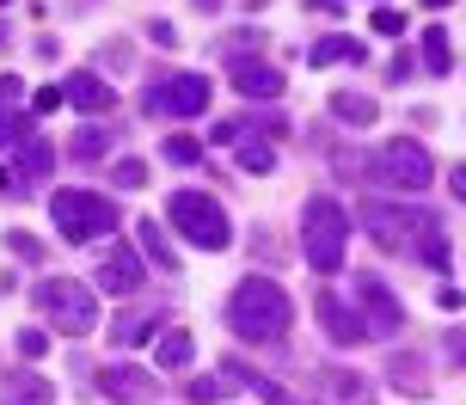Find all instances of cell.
I'll list each match as a JSON object with an SVG mask.
<instances>
[{
    "mask_svg": "<svg viewBox=\"0 0 466 405\" xmlns=\"http://www.w3.org/2000/svg\"><path fill=\"white\" fill-rule=\"evenodd\" d=\"M228 326L239 338H252V344H277V338H289V326H295V301H289L282 283H270V277H246V283L228 295Z\"/></svg>",
    "mask_w": 466,
    "mask_h": 405,
    "instance_id": "1",
    "label": "cell"
},
{
    "mask_svg": "<svg viewBox=\"0 0 466 405\" xmlns=\"http://www.w3.org/2000/svg\"><path fill=\"white\" fill-rule=\"evenodd\" d=\"M344 239H350V215L338 197H307L301 209V246H307V264L319 277H338L344 270Z\"/></svg>",
    "mask_w": 466,
    "mask_h": 405,
    "instance_id": "2",
    "label": "cell"
},
{
    "mask_svg": "<svg viewBox=\"0 0 466 405\" xmlns=\"http://www.w3.org/2000/svg\"><path fill=\"white\" fill-rule=\"evenodd\" d=\"M166 221H172L190 246H203V252H221V246L233 239L228 209H221L209 191H172V197H166Z\"/></svg>",
    "mask_w": 466,
    "mask_h": 405,
    "instance_id": "3",
    "label": "cell"
},
{
    "mask_svg": "<svg viewBox=\"0 0 466 405\" xmlns=\"http://www.w3.org/2000/svg\"><path fill=\"white\" fill-rule=\"evenodd\" d=\"M37 313H44L49 326L62 338H86L98 326V301L86 283H74V277H44L37 283Z\"/></svg>",
    "mask_w": 466,
    "mask_h": 405,
    "instance_id": "4",
    "label": "cell"
},
{
    "mask_svg": "<svg viewBox=\"0 0 466 405\" xmlns=\"http://www.w3.org/2000/svg\"><path fill=\"white\" fill-rule=\"evenodd\" d=\"M49 215H56L62 239H105V234H116V203L98 197V191H56L49 197Z\"/></svg>",
    "mask_w": 466,
    "mask_h": 405,
    "instance_id": "5",
    "label": "cell"
},
{
    "mask_svg": "<svg viewBox=\"0 0 466 405\" xmlns=\"http://www.w3.org/2000/svg\"><path fill=\"white\" fill-rule=\"evenodd\" d=\"M374 178H380V185H393V191H430V185H436V160H430V154H423V142H405V136H399V142H387L380 147V154H374Z\"/></svg>",
    "mask_w": 466,
    "mask_h": 405,
    "instance_id": "6",
    "label": "cell"
},
{
    "mask_svg": "<svg viewBox=\"0 0 466 405\" xmlns=\"http://www.w3.org/2000/svg\"><path fill=\"white\" fill-rule=\"evenodd\" d=\"M356 221H362V234H369L380 252H411L423 209H405V203H380V197H369V203H356Z\"/></svg>",
    "mask_w": 466,
    "mask_h": 405,
    "instance_id": "7",
    "label": "cell"
},
{
    "mask_svg": "<svg viewBox=\"0 0 466 405\" xmlns=\"http://www.w3.org/2000/svg\"><path fill=\"white\" fill-rule=\"evenodd\" d=\"M154 117H203L209 111V74H172L160 86H147Z\"/></svg>",
    "mask_w": 466,
    "mask_h": 405,
    "instance_id": "8",
    "label": "cell"
},
{
    "mask_svg": "<svg viewBox=\"0 0 466 405\" xmlns=\"http://www.w3.org/2000/svg\"><path fill=\"white\" fill-rule=\"evenodd\" d=\"M98 393L111 405H154L160 400V375L141 369V362H105L98 369Z\"/></svg>",
    "mask_w": 466,
    "mask_h": 405,
    "instance_id": "9",
    "label": "cell"
},
{
    "mask_svg": "<svg viewBox=\"0 0 466 405\" xmlns=\"http://www.w3.org/2000/svg\"><path fill=\"white\" fill-rule=\"evenodd\" d=\"M356 308H362L369 338H393L399 326H405V308L393 301V289L380 283V277H356Z\"/></svg>",
    "mask_w": 466,
    "mask_h": 405,
    "instance_id": "10",
    "label": "cell"
},
{
    "mask_svg": "<svg viewBox=\"0 0 466 405\" xmlns=\"http://www.w3.org/2000/svg\"><path fill=\"white\" fill-rule=\"evenodd\" d=\"M313 405H374V387L356 375V369H313Z\"/></svg>",
    "mask_w": 466,
    "mask_h": 405,
    "instance_id": "11",
    "label": "cell"
},
{
    "mask_svg": "<svg viewBox=\"0 0 466 405\" xmlns=\"http://www.w3.org/2000/svg\"><path fill=\"white\" fill-rule=\"evenodd\" d=\"M141 277H147V264H141L129 246H116V239H111V252L98 258V289H105V295H136Z\"/></svg>",
    "mask_w": 466,
    "mask_h": 405,
    "instance_id": "12",
    "label": "cell"
},
{
    "mask_svg": "<svg viewBox=\"0 0 466 405\" xmlns=\"http://www.w3.org/2000/svg\"><path fill=\"white\" fill-rule=\"evenodd\" d=\"M313 313H319V332H326L331 344H362V338H369L362 313H350V301H344V295H331V289L313 301Z\"/></svg>",
    "mask_w": 466,
    "mask_h": 405,
    "instance_id": "13",
    "label": "cell"
},
{
    "mask_svg": "<svg viewBox=\"0 0 466 405\" xmlns=\"http://www.w3.org/2000/svg\"><path fill=\"white\" fill-rule=\"evenodd\" d=\"M62 98H68L74 111H86V117H105V111H111L116 105V93H111V80H98V74H68V80H62Z\"/></svg>",
    "mask_w": 466,
    "mask_h": 405,
    "instance_id": "14",
    "label": "cell"
},
{
    "mask_svg": "<svg viewBox=\"0 0 466 405\" xmlns=\"http://www.w3.org/2000/svg\"><path fill=\"white\" fill-rule=\"evenodd\" d=\"M56 400V387L44 375H31V369H6L0 375V405H49Z\"/></svg>",
    "mask_w": 466,
    "mask_h": 405,
    "instance_id": "15",
    "label": "cell"
},
{
    "mask_svg": "<svg viewBox=\"0 0 466 405\" xmlns=\"http://www.w3.org/2000/svg\"><path fill=\"white\" fill-rule=\"evenodd\" d=\"M233 86H239L246 98H277L282 93V68H270V62L246 56V62H233Z\"/></svg>",
    "mask_w": 466,
    "mask_h": 405,
    "instance_id": "16",
    "label": "cell"
},
{
    "mask_svg": "<svg viewBox=\"0 0 466 405\" xmlns=\"http://www.w3.org/2000/svg\"><path fill=\"white\" fill-rule=\"evenodd\" d=\"M411 258H423L430 270H448V234H442V215H430V209H423L418 239H411Z\"/></svg>",
    "mask_w": 466,
    "mask_h": 405,
    "instance_id": "17",
    "label": "cell"
},
{
    "mask_svg": "<svg viewBox=\"0 0 466 405\" xmlns=\"http://www.w3.org/2000/svg\"><path fill=\"white\" fill-rule=\"evenodd\" d=\"M331 117L344 123V129H369L380 111H374V98H369V93H331Z\"/></svg>",
    "mask_w": 466,
    "mask_h": 405,
    "instance_id": "18",
    "label": "cell"
},
{
    "mask_svg": "<svg viewBox=\"0 0 466 405\" xmlns=\"http://www.w3.org/2000/svg\"><path fill=\"white\" fill-rule=\"evenodd\" d=\"M228 381H233V387H252V393H258L264 405H295V400H289V393H282L277 381H264L258 369H246V362H233V357H228Z\"/></svg>",
    "mask_w": 466,
    "mask_h": 405,
    "instance_id": "19",
    "label": "cell"
},
{
    "mask_svg": "<svg viewBox=\"0 0 466 405\" xmlns=\"http://www.w3.org/2000/svg\"><path fill=\"white\" fill-rule=\"evenodd\" d=\"M307 62H313V68H331V62H362V37H319V44L307 49Z\"/></svg>",
    "mask_w": 466,
    "mask_h": 405,
    "instance_id": "20",
    "label": "cell"
},
{
    "mask_svg": "<svg viewBox=\"0 0 466 405\" xmlns=\"http://www.w3.org/2000/svg\"><path fill=\"white\" fill-rule=\"evenodd\" d=\"M190 357H197V344H190V332H185V326L160 332V344H154V362H160V369H185Z\"/></svg>",
    "mask_w": 466,
    "mask_h": 405,
    "instance_id": "21",
    "label": "cell"
},
{
    "mask_svg": "<svg viewBox=\"0 0 466 405\" xmlns=\"http://www.w3.org/2000/svg\"><path fill=\"white\" fill-rule=\"evenodd\" d=\"M136 239H141V252L160 264V270H178V252H172V239L160 234V221H154V215H147V221L136 228Z\"/></svg>",
    "mask_w": 466,
    "mask_h": 405,
    "instance_id": "22",
    "label": "cell"
},
{
    "mask_svg": "<svg viewBox=\"0 0 466 405\" xmlns=\"http://www.w3.org/2000/svg\"><path fill=\"white\" fill-rule=\"evenodd\" d=\"M423 74H454V44H448L442 25L423 31Z\"/></svg>",
    "mask_w": 466,
    "mask_h": 405,
    "instance_id": "23",
    "label": "cell"
},
{
    "mask_svg": "<svg viewBox=\"0 0 466 405\" xmlns=\"http://www.w3.org/2000/svg\"><path fill=\"white\" fill-rule=\"evenodd\" d=\"M239 172H252V178H264V172H277V147L258 142V136H239Z\"/></svg>",
    "mask_w": 466,
    "mask_h": 405,
    "instance_id": "24",
    "label": "cell"
},
{
    "mask_svg": "<svg viewBox=\"0 0 466 405\" xmlns=\"http://www.w3.org/2000/svg\"><path fill=\"white\" fill-rule=\"evenodd\" d=\"M154 332H160V313H123L111 326V344L123 350V344H141V338H154Z\"/></svg>",
    "mask_w": 466,
    "mask_h": 405,
    "instance_id": "25",
    "label": "cell"
},
{
    "mask_svg": "<svg viewBox=\"0 0 466 405\" xmlns=\"http://www.w3.org/2000/svg\"><path fill=\"white\" fill-rule=\"evenodd\" d=\"M49 167H56V147L49 142H25L19 147V185H37Z\"/></svg>",
    "mask_w": 466,
    "mask_h": 405,
    "instance_id": "26",
    "label": "cell"
},
{
    "mask_svg": "<svg viewBox=\"0 0 466 405\" xmlns=\"http://www.w3.org/2000/svg\"><path fill=\"white\" fill-rule=\"evenodd\" d=\"M68 154H74V160H98V154H111V129H105V123H86V129L68 142Z\"/></svg>",
    "mask_w": 466,
    "mask_h": 405,
    "instance_id": "27",
    "label": "cell"
},
{
    "mask_svg": "<svg viewBox=\"0 0 466 405\" xmlns=\"http://www.w3.org/2000/svg\"><path fill=\"white\" fill-rule=\"evenodd\" d=\"M387 375H393L399 393H423V387H430V375L418 369V357H393V369H387Z\"/></svg>",
    "mask_w": 466,
    "mask_h": 405,
    "instance_id": "28",
    "label": "cell"
},
{
    "mask_svg": "<svg viewBox=\"0 0 466 405\" xmlns=\"http://www.w3.org/2000/svg\"><path fill=\"white\" fill-rule=\"evenodd\" d=\"M160 154L172 160V167H197V160H203V142H197V136H166Z\"/></svg>",
    "mask_w": 466,
    "mask_h": 405,
    "instance_id": "29",
    "label": "cell"
},
{
    "mask_svg": "<svg viewBox=\"0 0 466 405\" xmlns=\"http://www.w3.org/2000/svg\"><path fill=\"white\" fill-rule=\"evenodd\" d=\"M111 178L123 185V191H141V185H147V160L129 154V160H116V167H111Z\"/></svg>",
    "mask_w": 466,
    "mask_h": 405,
    "instance_id": "30",
    "label": "cell"
},
{
    "mask_svg": "<svg viewBox=\"0 0 466 405\" xmlns=\"http://www.w3.org/2000/svg\"><path fill=\"white\" fill-rule=\"evenodd\" d=\"M6 142H31V117L25 111H0V147Z\"/></svg>",
    "mask_w": 466,
    "mask_h": 405,
    "instance_id": "31",
    "label": "cell"
},
{
    "mask_svg": "<svg viewBox=\"0 0 466 405\" xmlns=\"http://www.w3.org/2000/svg\"><path fill=\"white\" fill-rule=\"evenodd\" d=\"M228 387H233V381H190V405H215V400H228Z\"/></svg>",
    "mask_w": 466,
    "mask_h": 405,
    "instance_id": "32",
    "label": "cell"
},
{
    "mask_svg": "<svg viewBox=\"0 0 466 405\" xmlns=\"http://www.w3.org/2000/svg\"><path fill=\"white\" fill-rule=\"evenodd\" d=\"M374 31H380V37H399V31H405V13H399V6H380V13H374Z\"/></svg>",
    "mask_w": 466,
    "mask_h": 405,
    "instance_id": "33",
    "label": "cell"
},
{
    "mask_svg": "<svg viewBox=\"0 0 466 405\" xmlns=\"http://www.w3.org/2000/svg\"><path fill=\"white\" fill-rule=\"evenodd\" d=\"M6 252H19V258H44V246L31 234H6Z\"/></svg>",
    "mask_w": 466,
    "mask_h": 405,
    "instance_id": "34",
    "label": "cell"
},
{
    "mask_svg": "<svg viewBox=\"0 0 466 405\" xmlns=\"http://www.w3.org/2000/svg\"><path fill=\"white\" fill-rule=\"evenodd\" d=\"M19 350H25V357H44V350H49V332H19Z\"/></svg>",
    "mask_w": 466,
    "mask_h": 405,
    "instance_id": "35",
    "label": "cell"
},
{
    "mask_svg": "<svg viewBox=\"0 0 466 405\" xmlns=\"http://www.w3.org/2000/svg\"><path fill=\"white\" fill-rule=\"evenodd\" d=\"M411 68H418V62H411V49H399L393 62H387V80H405V74H411Z\"/></svg>",
    "mask_w": 466,
    "mask_h": 405,
    "instance_id": "36",
    "label": "cell"
},
{
    "mask_svg": "<svg viewBox=\"0 0 466 405\" xmlns=\"http://www.w3.org/2000/svg\"><path fill=\"white\" fill-rule=\"evenodd\" d=\"M147 37H154V44H160V49H172V44H178V31H172V25H160V19L147 25Z\"/></svg>",
    "mask_w": 466,
    "mask_h": 405,
    "instance_id": "37",
    "label": "cell"
},
{
    "mask_svg": "<svg viewBox=\"0 0 466 405\" xmlns=\"http://www.w3.org/2000/svg\"><path fill=\"white\" fill-rule=\"evenodd\" d=\"M56 105H62V86H44V93L31 98V111H56Z\"/></svg>",
    "mask_w": 466,
    "mask_h": 405,
    "instance_id": "38",
    "label": "cell"
},
{
    "mask_svg": "<svg viewBox=\"0 0 466 405\" xmlns=\"http://www.w3.org/2000/svg\"><path fill=\"white\" fill-rule=\"evenodd\" d=\"M448 357H454V362L466 369V332H448Z\"/></svg>",
    "mask_w": 466,
    "mask_h": 405,
    "instance_id": "39",
    "label": "cell"
},
{
    "mask_svg": "<svg viewBox=\"0 0 466 405\" xmlns=\"http://www.w3.org/2000/svg\"><path fill=\"white\" fill-rule=\"evenodd\" d=\"M0 98H19V74H0Z\"/></svg>",
    "mask_w": 466,
    "mask_h": 405,
    "instance_id": "40",
    "label": "cell"
},
{
    "mask_svg": "<svg viewBox=\"0 0 466 405\" xmlns=\"http://www.w3.org/2000/svg\"><path fill=\"white\" fill-rule=\"evenodd\" d=\"M0 191H25V185H19V178H13L6 167H0Z\"/></svg>",
    "mask_w": 466,
    "mask_h": 405,
    "instance_id": "41",
    "label": "cell"
},
{
    "mask_svg": "<svg viewBox=\"0 0 466 405\" xmlns=\"http://www.w3.org/2000/svg\"><path fill=\"white\" fill-rule=\"evenodd\" d=\"M454 197L466 203V167H454Z\"/></svg>",
    "mask_w": 466,
    "mask_h": 405,
    "instance_id": "42",
    "label": "cell"
},
{
    "mask_svg": "<svg viewBox=\"0 0 466 405\" xmlns=\"http://www.w3.org/2000/svg\"><path fill=\"white\" fill-rule=\"evenodd\" d=\"M418 6H430V13H436V6H454V0H418Z\"/></svg>",
    "mask_w": 466,
    "mask_h": 405,
    "instance_id": "43",
    "label": "cell"
},
{
    "mask_svg": "<svg viewBox=\"0 0 466 405\" xmlns=\"http://www.w3.org/2000/svg\"><path fill=\"white\" fill-rule=\"evenodd\" d=\"M0 6H6V0H0Z\"/></svg>",
    "mask_w": 466,
    "mask_h": 405,
    "instance_id": "44",
    "label": "cell"
}]
</instances>
